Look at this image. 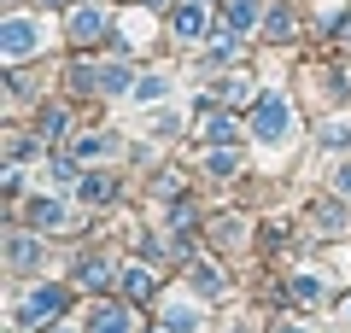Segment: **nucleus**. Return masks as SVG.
I'll list each match as a JSON object with an SVG mask.
<instances>
[{
    "instance_id": "nucleus-1",
    "label": "nucleus",
    "mask_w": 351,
    "mask_h": 333,
    "mask_svg": "<svg viewBox=\"0 0 351 333\" xmlns=\"http://www.w3.org/2000/svg\"><path fill=\"white\" fill-rule=\"evenodd\" d=\"M252 129H258V140L281 147V140L293 135V106H287L281 94H263V99H258V117H252Z\"/></svg>"
},
{
    "instance_id": "nucleus-2",
    "label": "nucleus",
    "mask_w": 351,
    "mask_h": 333,
    "mask_svg": "<svg viewBox=\"0 0 351 333\" xmlns=\"http://www.w3.org/2000/svg\"><path fill=\"white\" fill-rule=\"evenodd\" d=\"M0 53H6V59H29V53H41V24L36 18H24V12H12L6 18V24H0Z\"/></svg>"
},
{
    "instance_id": "nucleus-3",
    "label": "nucleus",
    "mask_w": 351,
    "mask_h": 333,
    "mask_svg": "<svg viewBox=\"0 0 351 333\" xmlns=\"http://www.w3.org/2000/svg\"><path fill=\"white\" fill-rule=\"evenodd\" d=\"M170 29L182 41H199L205 29H211V6H205V0H182V6L170 12Z\"/></svg>"
},
{
    "instance_id": "nucleus-4",
    "label": "nucleus",
    "mask_w": 351,
    "mask_h": 333,
    "mask_svg": "<svg viewBox=\"0 0 351 333\" xmlns=\"http://www.w3.org/2000/svg\"><path fill=\"white\" fill-rule=\"evenodd\" d=\"M59 310H64V293H59V286H41V293H29L24 304H18V321L36 328V321H53Z\"/></svg>"
},
{
    "instance_id": "nucleus-5",
    "label": "nucleus",
    "mask_w": 351,
    "mask_h": 333,
    "mask_svg": "<svg viewBox=\"0 0 351 333\" xmlns=\"http://www.w3.org/2000/svg\"><path fill=\"white\" fill-rule=\"evenodd\" d=\"M106 24H112L106 6H76V12H71V41H76V47H88V41L106 36Z\"/></svg>"
},
{
    "instance_id": "nucleus-6",
    "label": "nucleus",
    "mask_w": 351,
    "mask_h": 333,
    "mask_svg": "<svg viewBox=\"0 0 351 333\" xmlns=\"http://www.w3.org/2000/svg\"><path fill=\"white\" fill-rule=\"evenodd\" d=\"M6 258H12V269H18V275L41 269V246H36V240H24V234H12V240H6Z\"/></svg>"
},
{
    "instance_id": "nucleus-7",
    "label": "nucleus",
    "mask_w": 351,
    "mask_h": 333,
    "mask_svg": "<svg viewBox=\"0 0 351 333\" xmlns=\"http://www.w3.org/2000/svg\"><path fill=\"white\" fill-rule=\"evenodd\" d=\"M217 99H228V106H246V99H252V76H246V71L223 76V82H217Z\"/></svg>"
},
{
    "instance_id": "nucleus-8",
    "label": "nucleus",
    "mask_w": 351,
    "mask_h": 333,
    "mask_svg": "<svg viewBox=\"0 0 351 333\" xmlns=\"http://www.w3.org/2000/svg\"><path fill=\"white\" fill-rule=\"evenodd\" d=\"M88 333H129V316L106 304V310H94V316H88Z\"/></svg>"
},
{
    "instance_id": "nucleus-9",
    "label": "nucleus",
    "mask_w": 351,
    "mask_h": 333,
    "mask_svg": "<svg viewBox=\"0 0 351 333\" xmlns=\"http://www.w3.org/2000/svg\"><path fill=\"white\" fill-rule=\"evenodd\" d=\"M164 328H170V333H199V316H193V310L176 298V304L164 310Z\"/></svg>"
},
{
    "instance_id": "nucleus-10",
    "label": "nucleus",
    "mask_w": 351,
    "mask_h": 333,
    "mask_svg": "<svg viewBox=\"0 0 351 333\" xmlns=\"http://www.w3.org/2000/svg\"><path fill=\"white\" fill-rule=\"evenodd\" d=\"M228 24L252 29V24H258V0H228Z\"/></svg>"
},
{
    "instance_id": "nucleus-11",
    "label": "nucleus",
    "mask_w": 351,
    "mask_h": 333,
    "mask_svg": "<svg viewBox=\"0 0 351 333\" xmlns=\"http://www.w3.org/2000/svg\"><path fill=\"white\" fill-rule=\"evenodd\" d=\"M205 135H211L217 147H228V140H234V123H228L223 111H205Z\"/></svg>"
},
{
    "instance_id": "nucleus-12",
    "label": "nucleus",
    "mask_w": 351,
    "mask_h": 333,
    "mask_svg": "<svg viewBox=\"0 0 351 333\" xmlns=\"http://www.w3.org/2000/svg\"><path fill=\"white\" fill-rule=\"evenodd\" d=\"M29 217H36V228H71V222H64V210L47 205V199H41V205H29Z\"/></svg>"
},
{
    "instance_id": "nucleus-13",
    "label": "nucleus",
    "mask_w": 351,
    "mask_h": 333,
    "mask_svg": "<svg viewBox=\"0 0 351 333\" xmlns=\"http://www.w3.org/2000/svg\"><path fill=\"white\" fill-rule=\"evenodd\" d=\"M76 269H82V275H76L82 286H106V258H82Z\"/></svg>"
},
{
    "instance_id": "nucleus-14",
    "label": "nucleus",
    "mask_w": 351,
    "mask_h": 333,
    "mask_svg": "<svg viewBox=\"0 0 351 333\" xmlns=\"http://www.w3.org/2000/svg\"><path fill=\"white\" fill-rule=\"evenodd\" d=\"M205 170H211V175H240V152H211Z\"/></svg>"
},
{
    "instance_id": "nucleus-15",
    "label": "nucleus",
    "mask_w": 351,
    "mask_h": 333,
    "mask_svg": "<svg viewBox=\"0 0 351 333\" xmlns=\"http://www.w3.org/2000/svg\"><path fill=\"white\" fill-rule=\"evenodd\" d=\"M123 293H129V298H147V293H152V275L141 269V263H135V269L123 275Z\"/></svg>"
},
{
    "instance_id": "nucleus-16",
    "label": "nucleus",
    "mask_w": 351,
    "mask_h": 333,
    "mask_svg": "<svg viewBox=\"0 0 351 333\" xmlns=\"http://www.w3.org/2000/svg\"><path fill=\"white\" fill-rule=\"evenodd\" d=\"M82 199H88V205L112 199V175H88V182H82Z\"/></svg>"
},
{
    "instance_id": "nucleus-17",
    "label": "nucleus",
    "mask_w": 351,
    "mask_h": 333,
    "mask_svg": "<svg viewBox=\"0 0 351 333\" xmlns=\"http://www.w3.org/2000/svg\"><path fill=\"white\" fill-rule=\"evenodd\" d=\"M164 94H170L164 76H141V82H135V99H164Z\"/></svg>"
},
{
    "instance_id": "nucleus-18",
    "label": "nucleus",
    "mask_w": 351,
    "mask_h": 333,
    "mask_svg": "<svg viewBox=\"0 0 351 333\" xmlns=\"http://www.w3.org/2000/svg\"><path fill=\"white\" fill-rule=\"evenodd\" d=\"M322 147L346 152V147H351V123H328V129H322Z\"/></svg>"
},
{
    "instance_id": "nucleus-19",
    "label": "nucleus",
    "mask_w": 351,
    "mask_h": 333,
    "mask_svg": "<svg viewBox=\"0 0 351 333\" xmlns=\"http://www.w3.org/2000/svg\"><path fill=\"white\" fill-rule=\"evenodd\" d=\"M41 135H64V106H41Z\"/></svg>"
},
{
    "instance_id": "nucleus-20",
    "label": "nucleus",
    "mask_w": 351,
    "mask_h": 333,
    "mask_svg": "<svg viewBox=\"0 0 351 333\" xmlns=\"http://www.w3.org/2000/svg\"><path fill=\"white\" fill-rule=\"evenodd\" d=\"M263 29H269L276 41H287L293 36V12H269V18H263Z\"/></svg>"
},
{
    "instance_id": "nucleus-21",
    "label": "nucleus",
    "mask_w": 351,
    "mask_h": 333,
    "mask_svg": "<svg viewBox=\"0 0 351 333\" xmlns=\"http://www.w3.org/2000/svg\"><path fill=\"white\" fill-rule=\"evenodd\" d=\"M339 193H351V164H346V170H339Z\"/></svg>"
},
{
    "instance_id": "nucleus-22",
    "label": "nucleus",
    "mask_w": 351,
    "mask_h": 333,
    "mask_svg": "<svg viewBox=\"0 0 351 333\" xmlns=\"http://www.w3.org/2000/svg\"><path fill=\"white\" fill-rule=\"evenodd\" d=\"M36 6H64V0H36Z\"/></svg>"
},
{
    "instance_id": "nucleus-23",
    "label": "nucleus",
    "mask_w": 351,
    "mask_h": 333,
    "mask_svg": "<svg viewBox=\"0 0 351 333\" xmlns=\"http://www.w3.org/2000/svg\"><path fill=\"white\" fill-rule=\"evenodd\" d=\"M147 6H164V0H147Z\"/></svg>"
}]
</instances>
